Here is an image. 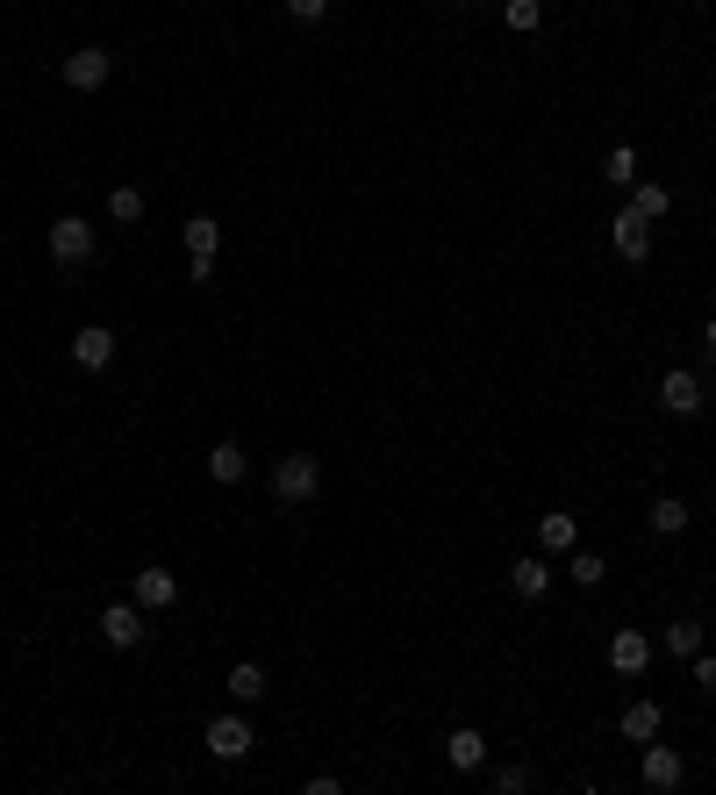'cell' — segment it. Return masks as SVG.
I'll list each match as a JSON object with an SVG mask.
<instances>
[{
    "mask_svg": "<svg viewBox=\"0 0 716 795\" xmlns=\"http://www.w3.org/2000/svg\"><path fill=\"white\" fill-rule=\"evenodd\" d=\"M315 495H323V458L287 452L280 466H272V502H280V509H309Z\"/></svg>",
    "mask_w": 716,
    "mask_h": 795,
    "instance_id": "cell-1",
    "label": "cell"
},
{
    "mask_svg": "<svg viewBox=\"0 0 716 795\" xmlns=\"http://www.w3.org/2000/svg\"><path fill=\"white\" fill-rule=\"evenodd\" d=\"M287 14H294V22H323L330 0H287Z\"/></svg>",
    "mask_w": 716,
    "mask_h": 795,
    "instance_id": "cell-28",
    "label": "cell"
},
{
    "mask_svg": "<svg viewBox=\"0 0 716 795\" xmlns=\"http://www.w3.org/2000/svg\"><path fill=\"white\" fill-rule=\"evenodd\" d=\"M445 767H452V774H480V767H487V739H480V724H459V731L445 739Z\"/></svg>",
    "mask_w": 716,
    "mask_h": 795,
    "instance_id": "cell-10",
    "label": "cell"
},
{
    "mask_svg": "<svg viewBox=\"0 0 716 795\" xmlns=\"http://www.w3.org/2000/svg\"><path fill=\"white\" fill-rule=\"evenodd\" d=\"M58 72H65V86H72V94H101V86L115 80V58L101 51V43H80V51H72Z\"/></svg>",
    "mask_w": 716,
    "mask_h": 795,
    "instance_id": "cell-5",
    "label": "cell"
},
{
    "mask_svg": "<svg viewBox=\"0 0 716 795\" xmlns=\"http://www.w3.org/2000/svg\"><path fill=\"white\" fill-rule=\"evenodd\" d=\"M645 524L660 530V538H681V530L695 524V509H688V502H681V495H660V502H652V509H645Z\"/></svg>",
    "mask_w": 716,
    "mask_h": 795,
    "instance_id": "cell-16",
    "label": "cell"
},
{
    "mask_svg": "<svg viewBox=\"0 0 716 795\" xmlns=\"http://www.w3.org/2000/svg\"><path fill=\"white\" fill-rule=\"evenodd\" d=\"M509 588L523 595V602H544V595H552V559H538V553H523L509 567Z\"/></svg>",
    "mask_w": 716,
    "mask_h": 795,
    "instance_id": "cell-14",
    "label": "cell"
},
{
    "mask_svg": "<svg viewBox=\"0 0 716 795\" xmlns=\"http://www.w3.org/2000/svg\"><path fill=\"white\" fill-rule=\"evenodd\" d=\"M703 351H709V359H716V316H709V323H703Z\"/></svg>",
    "mask_w": 716,
    "mask_h": 795,
    "instance_id": "cell-29",
    "label": "cell"
},
{
    "mask_svg": "<svg viewBox=\"0 0 716 795\" xmlns=\"http://www.w3.org/2000/svg\"><path fill=\"white\" fill-rule=\"evenodd\" d=\"M487 782H495V795H523L530 788V767H523V760H509V767H495Z\"/></svg>",
    "mask_w": 716,
    "mask_h": 795,
    "instance_id": "cell-26",
    "label": "cell"
},
{
    "mask_svg": "<svg viewBox=\"0 0 716 795\" xmlns=\"http://www.w3.org/2000/svg\"><path fill=\"white\" fill-rule=\"evenodd\" d=\"M201 739H208V760H222V767H237V760H251V753H258L251 716H216V724H208Z\"/></svg>",
    "mask_w": 716,
    "mask_h": 795,
    "instance_id": "cell-4",
    "label": "cell"
},
{
    "mask_svg": "<svg viewBox=\"0 0 716 795\" xmlns=\"http://www.w3.org/2000/svg\"><path fill=\"white\" fill-rule=\"evenodd\" d=\"M609 244H616L623 266H645V258H652V223L637 216V208H623V216L609 223Z\"/></svg>",
    "mask_w": 716,
    "mask_h": 795,
    "instance_id": "cell-8",
    "label": "cell"
},
{
    "mask_svg": "<svg viewBox=\"0 0 716 795\" xmlns=\"http://www.w3.org/2000/svg\"><path fill=\"white\" fill-rule=\"evenodd\" d=\"M666 652H674V660H695V652H703V623H695V617L666 623Z\"/></svg>",
    "mask_w": 716,
    "mask_h": 795,
    "instance_id": "cell-21",
    "label": "cell"
},
{
    "mask_svg": "<svg viewBox=\"0 0 716 795\" xmlns=\"http://www.w3.org/2000/svg\"><path fill=\"white\" fill-rule=\"evenodd\" d=\"M609 187H623V194L637 187V151H631V144H616V151H609Z\"/></svg>",
    "mask_w": 716,
    "mask_h": 795,
    "instance_id": "cell-23",
    "label": "cell"
},
{
    "mask_svg": "<svg viewBox=\"0 0 716 795\" xmlns=\"http://www.w3.org/2000/svg\"><path fill=\"white\" fill-rule=\"evenodd\" d=\"M101 638H108V646L115 652H136V646H144V602H136V595H129V602H108V609H101Z\"/></svg>",
    "mask_w": 716,
    "mask_h": 795,
    "instance_id": "cell-6",
    "label": "cell"
},
{
    "mask_svg": "<svg viewBox=\"0 0 716 795\" xmlns=\"http://www.w3.org/2000/svg\"><path fill=\"white\" fill-rule=\"evenodd\" d=\"M72 365H80V373H108L115 365V330L108 323H80L72 330Z\"/></svg>",
    "mask_w": 716,
    "mask_h": 795,
    "instance_id": "cell-7",
    "label": "cell"
},
{
    "mask_svg": "<svg viewBox=\"0 0 716 795\" xmlns=\"http://www.w3.org/2000/svg\"><path fill=\"white\" fill-rule=\"evenodd\" d=\"M567 580H573V588H588V595H595L602 580H609V559H602V553H588V545H573V553H567Z\"/></svg>",
    "mask_w": 716,
    "mask_h": 795,
    "instance_id": "cell-17",
    "label": "cell"
},
{
    "mask_svg": "<svg viewBox=\"0 0 716 795\" xmlns=\"http://www.w3.org/2000/svg\"><path fill=\"white\" fill-rule=\"evenodd\" d=\"M129 595H136L144 609H173V602H179V574H173V567H144V574L129 580Z\"/></svg>",
    "mask_w": 716,
    "mask_h": 795,
    "instance_id": "cell-12",
    "label": "cell"
},
{
    "mask_svg": "<svg viewBox=\"0 0 716 795\" xmlns=\"http://www.w3.org/2000/svg\"><path fill=\"white\" fill-rule=\"evenodd\" d=\"M695 688H703V695H716V652H695Z\"/></svg>",
    "mask_w": 716,
    "mask_h": 795,
    "instance_id": "cell-27",
    "label": "cell"
},
{
    "mask_svg": "<svg viewBox=\"0 0 716 795\" xmlns=\"http://www.w3.org/2000/svg\"><path fill=\"white\" fill-rule=\"evenodd\" d=\"M623 208H637V216H645V223H660L666 208H674V194H666L660 179H637V187H631V202H623Z\"/></svg>",
    "mask_w": 716,
    "mask_h": 795,
    "instance_id": "cell-19",
    "label": "cell"
},
{
    "mask_svg": "<svg viewBox=\"0 0 716 795\" xmlns=\"http://www.w3.org/2000/svg\"><path fill=\"white\" fill-rule=\"evenodd\" d=\"M637 753H645V760H637V782H645L652 795H674L681 782H688V760H681V753H674V745H660V739H645V745H637Z\"/></svg>",
    "mask_w": 716,
    "mask_h": 795,
    "instance_id": "cell-3",
    "label": "cell"
},
{
    "mask_svg": "<svg viewBox=\"0 0 716 795\" xmlns=\"http://www.w3.org/2000/svg\"><path fill=\"white\" fill-rule=\"evenodd\" d=\"M243 473H251V458H243V445H237V437L208 445V481H216V487H237Z\"/></svg>",
    "mask_w": 716,
    "mask_h": 795,
    "instance_id": "cell-15",
    "label": "cell"
},
{
    "mask_svg": "<svg viewBox=\"0 0 716 795\" xmlns=\"http://www.w3.org/2000/svg\"><path fill=\"white\" fill-rule=\"evenodd\" d=\"M660 724H666V710L652 695H637V702H623V716H616V731L631 745H645V739H660Z\"/></svg>",
    "mask_w": 716,
    "mask_h": 795,
    "instance_id": "cell-13",
    "label": "cell"
},
{
    "mask_svg": "<svg viewBox=\"0 0 716 795\" xmlns=\"http://www.w3.org/2000/svg\"><path fill=\"white\" fill-rule=\"evenodd\" d=\"M609 667H616L623 681H637L652 667V638L645 631H616V638H609Z\"/></svg>",
    "mask_w": 716,
    "mask_h": 795,
    "instance_id": "cell-11",
    "label": "cell"
},
{
    "mask_svg": "<svg viewBox=\"0 0 716 795\" xmlns=\"http://www.w3.org/2000/svg\"><path fill=\"white\" fill-rule=\"evenodd\" d=\"M94 223L86 216H58L51 223V266H65V272H80V266H94Z\"/></svg>",
    "mask_w": 716,
    "mask_h": 795,
    "instance_id": "cell-2",
    "label": "cell"
},
{
    "mask_svg": "<svg viewBox=\"0 0 716 795\" xmlns=\"http://www.w3.org/2000/svg\"><path fill=\"white\" fill-rule=\"evenodd\" d=\"M108 216L115 223H144V187H115L108 194Z\"/></svg>",
    "mask_w": 716,
    "mask_h": 795,
    "instance_id": "cell-25",
    "label": "cell"
},
{
    "mask_svg": "<svg viewBox=\"0 0 716 795\" xmlns=\"http://www.w3.org/2000/svg\"><path fill=\"white\" fill-rule=\"evenodd\" d=\"M501 22H509L516 37H530V29L544 22V0H509V8H501Z\"/></svg>",
    "mask_w": 716,
    "mask_h": 795,
    "instance_id": "cell-24",
    "label": "cell"
},
{
    "mask_svg": "<svg viewBox=\"0 0 716 795\" xmlns=\"http://www.w3.org/2000/svg\"><path fill=\"white\" fill-rule=\"evenodd\" d=\"M216 244H222V223L216 216H194L187 223V258H216Z\"/></svg>",
    "mask_w": 716,
    "mask_h": 795,
    "instance_id": "cell-22",
    "label": "cell"
},
{
    "mask_svg": "<svg viewBox=\"0 0 716 795\" xmlns=\"http://www.w3.org/2000/svg\"><path fill=\"white\" fill-rule=\"evenodd\" d=\"M703 402H709V394H703V380H695L688 365H674V373L660 380V409H666V416H703Z\"/></svg>",
    "mask_w": 716,
    "mask_h": 795,
    "instance_id": "cell-9",
    "label": "cell"
},
{
    "mask_svg": "<svg viewBox=\"0 0 716 795\" xmlns=\"http://www.w3.org/2000/svg\"><path fill=\"white\" fill-rule=\"evenodd\" d=\"M538 538H544V553H573V538H581V530H573L567 509H552V516H538Z\"/></svg>",
    "mask_w": 716,
    "mask_h": 795,
    "instance_id": "cell-20",
    "label": "cell"
},
{
    "mask_svg": "<svg viewBox=\"0 0 716 795\" xmlns=\"http://www.w3.org/2000/svg\"><path fill=\"white\" fill-rule=\"evenodd\" d=\"M222 688H230V695L243 702V710H251V702L266 695V667H258V660H237V667H230V681H222Z\"/></svg>",
    "mask_w": 716,
    "mask_h": 795,
    "instance_id": "cell-18",
    "label": "cell"
}]
</instances>
